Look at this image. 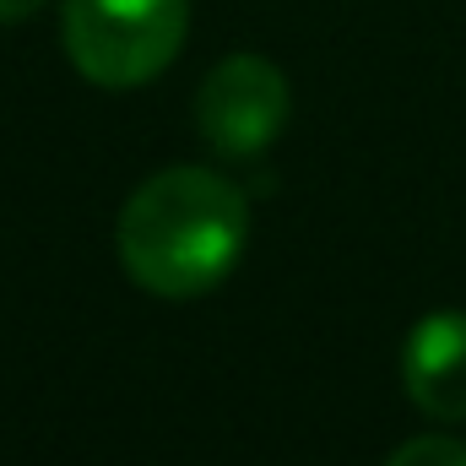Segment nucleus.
Wrapping results in <instances>:
<instances>
[{
	"label": "nucleus",
	"mask_w": 466,
	"mask_h": 466,
	"mask_svg": "<svg viewBox=\"0 0 466 466\" xmlns=\"http://www.w3.org/2000/svg\"><path fill=\"white\" fill-rule=\"evenodd\" d=\"M249 244L244 190L201 163H174L141 179L115 223L125 277L152 299H201L223 288Z\"/></svg>",
	"instance_id": "obj_1"
},
{
	"label": "nucleus",
	"mask_w": 466,
	"mask_h": 466,
	"mask_svg": "<svg viewBox=\"0 0 466 466\" xmlns=\"http://www.w3.org/2000/svg\"><path fill=\"white\" fill-rule=\"evenodd\" d=\"M190 33V0H66L60 38L93 87H147L174 66Z\"/></svg>",
	"instance_id": "obj_2"
},
{
	"label": "nucleus",
	"mask_w": 466,
	"mask_h": 466,
	"mask_svg": "<svg viewBox=\"0 0 466 466\" xmlns=\"http://www.w3.org/2000/svg\"><path fill=\"white\" fill-rule=\"evenodd\" d=\"M293 115V87L277 60L228 55L201 76L196 130L218 157H260Z\"/></svg>",
	"instance_id": "obj_3"
},
{
	"label": "nucleus",
	"mask_w": 466,
	"mask_h": 466,
	"mask_svg": "<svg viewBox=\"0 0 466 466\" xmlns=\"http://www.w3.org/2000/svg\"><path fill=\"white\" fill-rule=\"evenodd\" d=\"M407 401L434 423H466V309H429L401 342Z\"/></svg>",
	"instance_id": "obj_4"
},
{
	"label": "nucleus",
	"mask_w": 466,
	"mask_h": 466,
	"mask_svg": "<svg viewBox=\"0 0 466 466\" xmlns=\"http://www.w3.org/2000/svg\"><path fill=\"white\" fill-rule=\"evenodd\" d=\"M385 466H466V445L451 434H418L401 451H390Z\"/></svg>",
	"instance_id": "obj_5"
},
{
	"label": "nucleus",
	"mask_w": 466,
	"mask_h": 466,
	"mask_svg": "<svg viewBox=\"0 0 466 466\" xmlns=\"http://www.w3.org/2000/svg\"><path fill=\"white\" fill-rule=\"evenodd\" d=\"M49 0H0V27H16V22H27V16H38Z\"/></svg>",
	"instance_id": "obj_6"
}]
</instances>
